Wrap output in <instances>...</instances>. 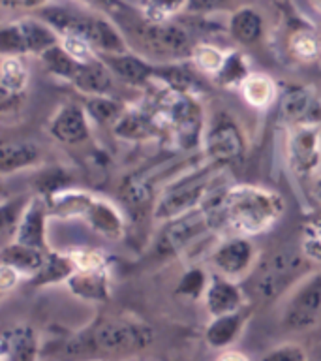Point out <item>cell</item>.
Segmentation results:
<instances>
[{"label": "cell", "instance_id": "cell-34", "mask_svg": "<svg viewBox=\"0 0 321 361\" xmlns=\"http://www.w3.org/2000/svg\"><path fill=\"white\" fill-rule=\"evenodd\" d=\"M301 250L310 264L321 265V205H317L304 220Z\"/></svg>", "mask_w": 321, "mask_h": 361}, {"label": "cell", "instance_id": "cell-12", "mask_svg": "<svg viewBox=\"0 0 321 361\" xmlns=\"http://www.w3.org/2000/svg\"><path fill=\"white\" fill-rule=\"evenodd\" d=\"M203 151L208 162L222 166V168L242 162L244 152H246V141L235 118L225 111L216 113L210 118V124L205 126Z\"/></svg>", "mask_w": 321, "mask_h": 361}, {"label": "cell", "instance_id": "cell-41", "mask_svg": "<svg viewBox=\"0 0 321 361\" xmlns=\"http://www.w3.org/2000/svg\"><path fill=\"white\" fill-rule=\"evenodd\" d=\"M70 258H72L75 269H107V258L106 254L96 250V248H87V247H77L68 250Z\"/></svg>", "mask_w": 321, "mask_h": 361}, {"label": "cell", "instance_id": "cell-45", "mask_svg": "<svg viewBox=\"0 0 321 361\" xmlns=\"http://www.w3.org/2000/svg\"><path fill=\"white\" fill-rule=\"evenodd\" d=\"M21 279L23 275L19 271H15L13 267H10V265L6 264L0 265V292H2V295L10 293L13 288H17V284L21 282Z\"/></svg>", "mask_w": 321, "mask_h": 361}, {"label": "cell", "instance_id": "cell-38", "mask_svg": "<svg viewBox=\"0 0 321 361\" xmlns=\"http://www.w3.org/2000/svg\"><path fill=\"white\" fill-rule=\"evenodd\" d=\"M248 73H250V68H248L246 56L242 55L241 51H227L224 68L220 70L216 79L220 85H224L227 89H241L242 81L248 78Z\"/></svg>", "mask_w": 321, "mask_h": 361}, {"label": "cell", "instance_id": "cell-37", "mask_svg": "<svg viewBox=\"0 0 321 361\" xmlns=\"http://www.w3.org/2000/svg\"><path fill=\"white\" fill-rule=\"evenodd\" d=\"M28 203H30V197L23 196H13L6 197L2 202V207H0V216H2V237H4V243L11 241L13 235H15V230L19 222H21L23 214L27 211Z\"/></svg>", "mask_w": 321, "mask_h": 361}, {"label": "cell", "instance_id": "cell-43", "mask_svg": "<svg viewBox=\"0 0 321 361\" xmlns=\"http://www.w3.org/2000/svg\"><path fill=\"white\" fill-rule=\"evenodd\" d=\"M61 45L79 62L94 61L96 56H100L96 53L94 47H92L87 39L81 38V36H73V34L61 36Z\"/></svg>", "mask_w": 321, "mask_h": 361}, {"label": "cell", "instance_id": "cell-42", "mask_svg": "<svg viewBox=\"0 0 321 361\" xmlns=\"http://www.w3.org/2000/svg\"><path fill=\"white\" fill-rule=\"evenodd\" d=\"M310 354L304 350L303 344L298 343H280L275 348L267 350L261 360H276V361H306Z\"/></svg>", "mask_w": 321, "mask_h": 361}, {"label": "cell", "instance_id": "cell-19", "mask_svg": "<svg viewBox=\"0 0 321 361\" xmlns=\"http://www.w3.org/2000/svg\"><path fill=\"white\" fill-rule=\"evenodd\" d=\"M163 128L154 111L145 107H126L117 123L113 124V134L118 140L139 143L162 134Z\"/></svg>", "mask_w": 321, "mask_h": 361}, {"label": "cell", "instance_id": "cell-28", "mask_svg": "<svg viewBox=\"0 0 321 361\" xmlns=\"http://www.w3.org/2000/svg\"><path fill=\"white\" fill-rule=\"evenodd\" d=\"M42 162V151L34 141H4L0 151V173H19L28 168H34Z\"/></svg>", "mask_w": 321, "mask_h": 361}, {"label": "cell", "instance_id": "cell-26", "mask_svg": "<svg viewBox=\"0 0 321 361\" xmlns=\"http://www.w3.org/2000/svg\"><path fill=\"white\" fill-rule=\"evenodd\" d=\"M199 70L194 66L191 70L188 64L182 61H171L156 64V72H154V83L168 87L171 90H179V92H190L196 94L203 90L201 78H199Z\"/></svg>", "mask_w": 321, "mask_h": 361}, {"label": "cell", "instance_id": "cell-49", "mask_svg": "<svg viewBox=\"0 0 321 361\" xmlns=\"http://www.w3.org/2000/svg\"><path fill=\"white\" fill-rule=\"evenodd\" d=\"M310 4H312V8L321 16V0H310Z\"/></svg>", "mask_w": 321, "mask_h": 361}, {"label": "cell", "instance_id": "cell-13", "mask_svg": "<svg viewBox=\"0 0 321 361\" xmlns=\"http://www.w3.org/2000/svg\"><path fill=\"white\" fill-rule=\"evenodd\" d=\"M258 250L250 241V237L235 235L218 243L216 247L210 250V265H213L214 273L229 276L233 281H244L253 265L258 264Z\"/></svg>", "mask_w": 321, "mask_h": 361}, {"label": "cell", "instance_id": "cell-24", "mask_svg": "<svg viewBox=\"0 0 321 361\" xmlns=\"http://www.w3.org/2000/svg\"><path fill=\"white\" fill-rule=\"evenodd\" d=\"M282 117L293 126L297 124H317L321 126V104L308 89L293 87L282 98Z\"/></svg>", "mask_w": 321, "mask_h": 361}, {"label": "cell", "instance_id": "cell-3", "mask_svg": "<svg viewBox=\"0 0 321 361\" xmlns=\"http://www.w3.org/2000/svg\"><path fill=\"white\" fill-rule=\"evenodd\" d=\"M310 262L303 254V250H275L267 254L265 258L258 259L250 275L244 279V290L250 301L256 303H272L280 299L284 293L297 286L304 276L308 275Z\"/></svg>", "mask_w": 321, "mask_h": 361}, {"label": "cell", "instance_id": "cell-48", "mask_svg": "<svg viewBox=\"0 0 321 361\" xmlns=\"http://www.w3.org/2000/svg\"><path fill=\"white\" fill-rule=\"evenodd\" d=\"M312 197H314L315 205H321V175H317L312 183Z\"/></svg>", "mask_w": 321, "mask_h": 361}, {"label": "cell", "instance_id": "cell-29", "mask_svg": "<svg viewBox=\"0 0 321 361\" xmlns=\"http://www.w3.org/2000/svg\"><path fill=\"white\" fill-rule=\"evenodd\" d=\"M227 32L237 44L253 45L258 44L265 32V21L261 11L252 6L237 8L227 19Z\"/></svg>", "mask_w": 321, "mask_h": 361}, {"label": "cell", "instance_id": "cell-30", "mask_svg": "<svg viewBox=\"0 0 321 361\" xmlns=\"http://www.w3.org/2000/svg\"><path fill=\"white\" fill-rule=\"evenodd\" d=\"M239 92H241L242 100L256 111H267L278 100V85L269 73L265 72L248 73Z\"/></svg>", "mask_w": 321, "mask_h": 361}, {"label": "cell", "instance_id": "cell-16", "mask_svg": "<svg viewBox=\"0 0 321 361\" xmlns=\"http://www.w3.org/2000/svg\"><path fill=\"white\" fill-rule=\"evenodd\" d=\"M203 305H205L210 318L237 312V310L244 309L248 305L246 290H244L242 284H239L229 276L213 273L210 279H208L205 295H203Z\"/></svg>", "mask_w": 321, "mask_h": 361}, {"label": "cell", "instance_id": "cell-33", "mask_svg": "<svg viewBox=\"0 0 321 361\" xmlns=\"http://www.w3.org/2000/svg\"><path fill=\"white\" fill-rule=\"evenodd\" d=\"M137 11L151 23H165L184 16L186 0H137Z\"/></svg>", "mask_w": 321, "mask_h": 361}, {"label": "cell", "instance_id": "cell-6", "mask_svg": "<svg viewBox=\"0 0 321 361\" xmlns=\"http://www.w3.org/2000/svg\"><path fill=\"white\" fill-rule=\"evenodd\" d=\"M154 343V331L145 322L103 316L68 344L75 354L92 350L109 355H128L143 352Z\"/></svg>", "mask_w": 321, "mask_h": 361}, {"label": "cell", "instance_id": "cell-35", "mask_svg": "<svg viewBox=\"0 0 321 361\" xmlns=\"http://www.w3.org/2000/svg\"><path fill=\"white\" fill-rule=\"evenodd\" d=\"M225 59H227V51L220 49L218 45L208 44V42H197L190 56V64L205 75L216 78L220 70L224 68Z\"/></svg>", "mask_w": 321, "mask_h": 361}, {"label": "cell", "instance_id": "cell-18", "mask_svg": "<svg viewBox=\"0 0 321 361\" xmlns=\"http://www.w3.org/2000/svg\"><path fill=\"white\" fill-rule=\"evenodd\" d=\"M51 214L49 203L44 194L30 197L27 211L23 214L21 222L17 226L15 235L11 241L25 243L30 247L47 250V216Z\"/></svg>", "mask_w": 321, "mask_h": 361}, {"label": "cell", "instance_id": "cell-4", "mask_svg": "<svg viewBox=\"0 0 321 361\" xmlns=\"http://www.w3.org/2000/svg\"><path fill=\"white\" fill-rule=\"evenodd\" d=\"M45 197L49 203L51 214L58 219L81 220L90 230L111 241H118L124 237L126 222L122 213L106 197L81 188H58Z\"/></svg>", "mask_w": 321, "mask_h": 361}, {"label": "cell", "instance_id": "cell-22", "mask_svg": "<svg viewBox=\"0 0 321 361\" xmlns=\"http://www.w3.org/2000/svg\"><path fill=\"white\" fill-rule=\"evenodd\" d=\"M66 288L72 295L83 301H98L106 303L111 298V276L107 269H75L68 279Z\"/></svg>", "mask_w": 321, "mask_h": 361}, {"label": "cell", "instance_id": "cell-15", "mask_svg": "<svg viewBox=\"0 0 321 361\" xmlns=\"http://www.w3.org/2000/svg\"><path fill=\"white\" fill-rule=\"evenodd\" d=\"M49 134L58 143L68 147H79L90 140V117L84 106L64 104L55 111L49 121Z\"/></svg>", "mask_w": 321, "mask_h": 361}, {"label": "cell", "instance_id": "cell-44", "mask_svg": "<svg viewBox=\"0 0 321 361\" xmlns=\"http://www.w3.org/2000/svg\"><path fill=\"white\" fill-rule=\"evenodd\" d=\"M229 4L231 0H186L184 16L210 17L224 11Z\"/></svg>", "mask_w": 321, "mask_h": 361}, {"label": "cell", "instance_id": "cell-11", "mask_svg": "<svg viewBox=\"0 0 321 361\" xmlns=\"http://www.w3.org/2000/svg\"><path fill=\"white\" fill-rule=\"evenodd\" d=\"M321 322V271L308 273L293 288L282 310V327L306 333Z\"/></svg>", "mask_w": 321, "mask_h": 361}, {"label": "cell", "instance_id": "cell-32", "mask_svg": "<svg viewBox=\"0 0 321 361\" xmlns=\"http://www.w3.org/2000/svg\"><path fill=\"white\" fill-rule=\"evenodd\" d=\"M84 109L89 113L90 121L113 128V124L120 118L126 106L122 102L115 100L111 94H96L89 96V100L84 102Z\"/></svg>", "mask_w": 321, "mask_h": 361}, {"label": "cell", "instance_id": "cell-23", "mask_svg": "<svg viewBox=\"0 0 321 361\" xmlns=\"http://www.w3.org/2000/svg\"><path fill=\"white\" fill-rule=\"evenodd\" d=\"M113 72L109 70L101 56H96L94 61L79 62L70 85L87 96L111 94L113 90Z\"/></svg>", "mask_w": 321, "mask_h": 361}, {"label": "cell", "instance_id": "cell-21", "mask_svg": "<svg viewBox=\"0 0 321 361\" xmlns=\"http://www.w3.org/2000/svg\"><path fill=\"white\" fill-rule=\"evenodd\" d=\"M250 314H252V309L246 305L244 309L237 310V312L213 316L203 331L205 343L214 350L229 348L231 344L242 335L248 320H250Z\"/></svg>", "mask_w": 321, "mask_h": 361}, {"label": "cell", "instance_id": "cell-7", "mask_svg": "<svg viewBox=\"0 0 321 361\" xmlns=\"http://www.w3.org/2000/svg\"><path fill=\"white\" fill-rule=\"evenodd\" d=\"M154 106V115L162 124V128L171 134L179 149L191 151L197 145H203L205 118L196 94L162 87Z\"/></svg>", "mask_w": 321, "mask_h": 361}, {"label": "cell", "instance_id": "cell-40", "mask_svg": "<svg viewBox=\"0 0 321 361\" xmlns=\"http://www.w3.org/2000/svg\"><path fill=\"white\" fill-rule=\"evenodd\" d=\"M77 4L84 6L87 10L98 11V13H103V16L109 17H118L120 21L126 19V17H132L137 11V6H132L128 0H73Z\"/></svg>", "mask_w": 321, "mask_h": 361}, {"label": "cell", "instance_id": "cell-8", "mask_svg": "<svg viewBox=\"0 0 321 361\" xmlns=\"http://www.w3.org/2000/svg\"><path fill=\"white\" fill-rule=\"evenodd\" d=\"M124 28L134 30L135 38L151 55L160 56L165 62L190 61L197 45L196 32L186 21L173 19L165 23H151L139 13L122 19Z\"/></svg>", "mask_w": 321, "mask_h": 361}, {"label": "cell", "instance_id": "cell-31", "mask_svg": "<svg viewBox=\"0 0 321 361\" xmlns=\"http://www.w3.org/2000/svg\"><path fill=\"white\" fill-rule=\"evenodd\" d=\"M75 271L72 258L68 252H56V250H47V258L38 275L34 276L32 284L36 286H47V284H56V282H66L72 273Z\"/></svg>", "mask_w": 321, "mask_h": 361}, {"label": "cell", "instance_id": "cell-47", "mask_svg": "<svg viewBox=\"0 0 321 361\" xmlns=\"http://www.w3.org/2000/svg\"><path fill=\"white\" fill-rule=\"evenodd\" d=\"M218 360H222V361H225V360L246 361V360H248V355H246V354H242V352H239V350L225 348V350H222V354L218 355Z\"/></svg>", "mask_w": 321, "mask_h": 361}, {"label": "cell", "instance_id": "cell-5", "mask_svg": "<svg viewBox=\"0 0 321 361\" xmlns=\"http://www.w3.org/2000/svg\"><path fill=\"white\" fill-rule=\"evenodd\" d=\"M220 169L222 166L208 162L205 158V164H201L199 168L191 166L184 173L169 180L152 205V219L158 222H168L175 216L208 203L210 197L216 196L214 180H218Z\"/></svg>", "mask_w": 321, "mask_h": 361}, {"label": "cell", "instance_id": "cell-10", "mask_svg": "<svg viewBox=\"0 0 321 361\" xmlns=\"http://www.w3.org/2000/svg\"><path fill=\"white\" fill-rule=\"evenodd\" d=\"M61 44V34L42 17H21L0 27L2 55L42 56L47 49Z\"/></svg>", "mask_w": 321, "mask_h": 361}, {"label": "cell", "instance_id": "cell-39", "mask_svg": "<svg viewBox=\"0 0 321 361\" xmlns=\"http://www.w3.org/2000/svg\"><path fill=\"white\" fill-rule=\"evenodd\" d=\"M208 279L207 273L201 269V267H190V269L184 271V275L180 276L179 284H177V293L182 295V298H188V299H199L205 295V290H207V284H208Z\"/></svg>", "mask_w": 321, "mask_h": 361}, {"label": "cell", "instance_id": "cell-50", "mask_svg": "<svg viewBox=\"0 0 321 361\" xmlns=\"http://www.w3.org/2000/svg\"><path fill=\"white\" fill-rule=\"evenodd\" d=\"M314 355H315V357H317V360H321V344H320V346H317V350H315V352H314Z\"/></svg>", "mask_w": 321, "mask_h": 361}, {"label": "cell", "instance_id": "cell-25", "mask_svg": "<svg viewBox=\"0 0 321 361\" xmlns=\"http://www.w3.org/2000/svg\"><path fill=\"white\" fill-rule=\"evenodd\" d=\"M28 66L25 56L2 55L0 62V100L2 106L10 107L11 102H17L25 94L28 87Z\"/></svg>", "mask_w": 321, "mask_h": 361}, {"label": "cell", "instance_id": "cell-14", "mask_svg": "<svg viewBox=\"0 0 321 361\" xmlns=\"http://www.w3.org/2000/svg\"><path fill=\"white\" fill-rule=\"evenodd\" d=\"M286 157L297 177H308L321 162V126L297 124L287 135Z\"/></svg>", "mask_w": 321, "mask_h": 361}, {"label": "cell", "instance_id": "cell-27", "mask_svg": "<svg viewBox=\"0 0 321 361\" xmlns=\"http://www.w3.org/2000/svg\"><path fill=\"white\" fill-rule=\"evenodd\" d=\"M49 250V248H47ZM47 250L30 247L19 241H8L2 247V264L10 265L15 271H19L23 279L27 276L32 281L38 275L47 258Z\"/></svg>", "mask_w": 321, "mask_h": 361}, {"label": "cell", "instance_id": "cell-20", "mask_svg": "<svg viewBox=\"0 0 321 361\" xmlns=\"http://www.w3.org/2000/svg\"><path fill=\"white\" fill-rule=\"evenodd\" d=\"M39 357L38 331L27 324L6 327L0 335V360L34 361Z\"/></svg>", "mask_w": 321, "mask_h": 361}, {"label": "cell", "instance_id": "cell-9", "mask_svg": "<svg viewBox=\"0 0 321 361\" xmlns=\"http://www.w3.org/2000/svg\"><path fill=\"white\" fill-rule=\"evenodd\" d=\"M222 196V194H220ZM220 196L218 200H208L201 207L191 209L188 213L175 216L163 222V230L156 239V250L160 256H179L191 248L203 237L208 235L216 219L220 220Z\"/></svg>", "mask_w": 321, "mask_h": 361}, {"label": "cell", "instance_id": "cell-1", "mask_svg": "<svg viewBox=\"0 0 321 361\" xmlns=\"http://www.w3.org/2000/svg\"><path fill=\"white\" fill-rule=\"evenodd\" d=\"M286 214V200L267 186L237 183L222 190L220 222L237 235L258 237L270 231Z\"/></svg>", "mask_w": 321, "mask_h": 361}, {"label": "cell", "instance_id": "cell-2", "mask_svg": "<svg viewBox=\"0 0 321 361\" xmlns=\"http://www.w3.org/2000/svg\"><path fill=\"white\" fill-rule=\"evenodd\" d=\"M38 16L49 23L61 36L73 34L87 39L98 55H111L132 49L120 27L113 23V17L98 11H81L73 10L70 6L47 4L38 10Z\"/></svg>", "mask_w": 321, "mask_h": 361}, {"label": "cell", "instance_id": "cell-17", "mask_svg": "<svg viewBox=\"0 0 321 361\" xmlns=\"http://www.w3.org/2000/svg\"><path fill=\"white\" fill-rule=\"evenodd\" d=\"M103 59L113 75L120 79L122 83L132 87H149L154 83V72L156 64L146 61L145 56L137 55L134 51H122V53H111V55H100Z\"/></svg>", "mask_w": 321, "mask_h": 361}, {"label": "cell", "instance_id": "cell-46", "mask_svg": "<svg viewBox=\"0 0 321 361\" xmlns=\"http://www.w3.org/2000/svg\"><path fill=\"white\" fill-rule=\"evenodd\" d=\"M49 4V0H2V6L8 10H42Z\"/></svg>", "mask_w": 321, "mask_h": 361}, {"label": "cell", "instance_id": "cell-36", "mask_svg": "<svg viewBox=\"0 0 321 361\" xmlns=\"http://www.w3.org/2000/svg\"><path fill=\"white\" fill-rule=\"evenodd\" d=\"M287 47L297 61L312 62L321 55V39L314 28H295L289 34Z\"/></svg>", "mask_w": 321, "mask_h": 361}]
</instances>
